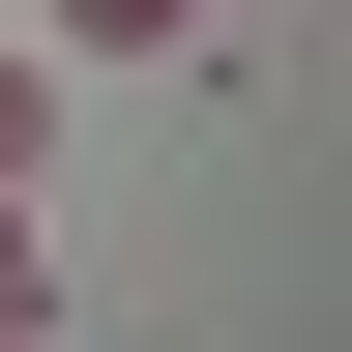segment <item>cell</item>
I'll list each match as a JSON object with an SVG mask.
<instances>
[{
	"label": "cell",
	"mask_w": 352,
	"mask_h": 352,
	"mask_svg": "<svg viewBox=\"0 0 352 352\" xmlns=\"http://www.w3.org/2000/svg\"><path fill=\"white\" fill-rule=\"evenodd\" d=\"M206 30H235V0H206Z\"/></svg>",
	"instance_id": "4"
},
{
	"label": "cell",
	"mask_w": 352,
	"mask_h": 352,
	"mask_svg": "<svg viewBox=\"0 0 352 352\" xmlns=\"http://www.w3.org/2000/svg\"><path fill=\"white\" fill-rule=\"evenodd\" d=\"M0 352H59V323H0Z\"/></svg>",
	"instance_id": "3"
},
{
	"label": "cell",
	"mask_w": 352,
	"mask_h": 352,
	"mask_svg": "<svg viewBox=\"0 0 352 352\" xmlns=\"http://www.w3.org/2000/svg\"><path fill=\"white\" fill-rule=\"evenodd\" d=\"M59 30H88V59H176V30H206V0H59Z\"/></svg>",
	"instance_id": "1"
},
{
	"label": "cell",
	"mask_w": 352,
	"mask_h": 352,
	"mask_svg": "<svg viewBox=\"0 0 352 352\" xmlns=\"http://www.w3.org/2000/svg\"><path fill=\"white\" fill-rule=\"evenodd\" d=\"M30 147H59V59H0V206H30Z\"/></svg>",
	"instance_id": "2"
}]
</instances>
